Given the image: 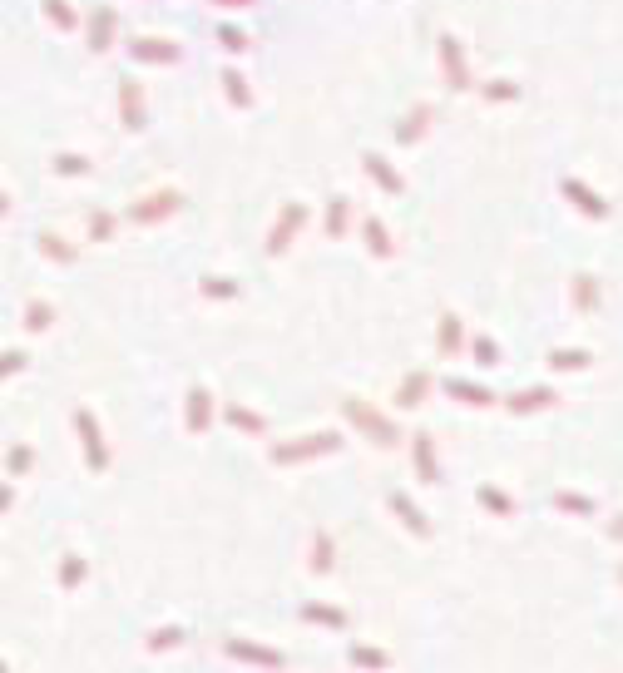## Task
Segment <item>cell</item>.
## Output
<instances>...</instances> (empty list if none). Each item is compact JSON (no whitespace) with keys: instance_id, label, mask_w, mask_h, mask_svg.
Listing matches in <instances>:
<instances>
[{"instance_id":"obj_1","label":"cell","mask_w":623,"mask_h":673,"mask_svg":"<svg viewBox=\"0 0 623 673\" xmlns=\"http://www.w3.org/2000/svg\"><path fill=\"white\" fill-rule=\"evenodd\" d=\"M342 416L352 421V426L362 431V441H372V446H382V450L401 446V426H396L386 412H376L366 396H346V402H342Z\"/></svg>"},{"instance_id":"obj_2","label":"cell","mask_w":623,"mask_h":673,"mask_svg":"<svg viewBox=\"0 0 623 673\" xmlns=\"http://www.w3.org/2000/svg\"><path fill=\"white\" fill-rule=\"evenodd\" d=\"M336 446H342V431H312V436H292V441H278V446H272V466H302V460L332 456Z\"/></svg>"},{"instance_id":"obj_3","label":"cell","mask_w":623,"mask_h":673,"mask_svg":"<svg viewBox=\"0 0 623 673\" xmlns=\"http://www.w3.org/2000/svg\"><path fill=\"white\" fill-rule=\"evenodd\" d=\"M75 436H80V450H84L90 476H104V470H109V441H104L99 416H94L90 406H80V412H75Z\"/></svg>"},{"instance_id":"obj_4","label":"cell","mask_w":623,"mask_h":673,"mask_svg":"<svg viewBox=\"0 0 623 673\" xmlns=\"http://www.w3.org/2000/svg\"><path fill=\"white\" fill-rule=\"evenodd\" d=\"M307 228V204H297V198H288V204L278 208V218H272V228H268V258H282L292 243H297V233Z\"/></svg>"},{"instance_id":"obj_5","label":"cell","mask_w":623,"mask_h":673,"mask_svg":"<svg viewBox=\"0 0 623 673\" xmlns=\"http://www.w3.org/2000/svg\"><path fill=\"white\" fill-rule=\"evenodd\" d=\"M436 55H440V80H446L450 94H466L475 90V75H470V60H466V45L456 35H440L436 40Z\"/></svg>"},{"instance_id":"obj_6","label":"cell","mask_w":623,"mask_h":673,"mask_svg":"<svg viewBox=\"0 0 623 673\" xmlns=\"http://www.w3.org/2000/svg\"><path fill=\"white\" fill-rule=\"evenodd\" d=\"M178 208H184V194H178V188H154V194H144V198H134V204H129V218L149 228V223L174 218Z\"/></svg>"},{"instance_id":"obj_7","label":"cell","mask_w":623,"mask_h":673,"mask_svg":"<svg viewBox=\"0 0 623 673\" xmlns=\"http://www.w3.org/2000/svg\"><path fill=\"white\" fill-rule=\"evenodd\" d=\"M114 40H119V10H114V5H94L90 25H84V45H90L94 55H109Z\"/></svg>"},{"instance_id":"obj_8","label":"cell","mask_w":623,"mask_h":673,"mask_svg":"<svg viewBox=\"0 0 623 673\" xmlns=\"http://www.w3.org/2000/svg\"><path fill=\"white\" fill-rule=\"evenodd\" d=\"M223 654H228V659H238V664H258V668H282V664H288L278 649L252 644V639H242V634H228V639H223Z\"/></svg>"},{"instance_id":"obj_9","label":"cell","mask_w":623,"mask_h":673,"mask_svg":"<svg viewBox=\"0 0 623 673\" xmlns=\"http://www.w3.org/2000/svg\"><path fill=\"white\" fill-rule=\"evenodd\" d=\"M129 60H139V65H178L184 50L164 35H139V40H129Z\"/></svg>"},{"instance_id":"obj_10","label":"cell","mask_w":623,"mask_h":673,"mask_svg":"<svg viewBox=\"0 0 623 673\" xmlns=\"http://www.w3.org/2000/svg\"><path fill=\"white\" fill-rule=\"evenodd\" d=\"M119 119H124V129H129V134H139L144 124H149V109H144V84L134 80V75L119 80Z\"/></svg>"},{"instance_id":"obj_11","label":"cell","mask_w":623,"mask_h":673,"mask_svg":"<svg viewBox=\"0 0 623 673\" xmlns=\"http://www.w3.org/2000/svg\"><path fill=\"white\" fill-rule=\"evenodd\" d=\"M213 412H218L213 392H208V386H188V402H184V426H188V436H203V431L213 426Z\"/></svg>"},{"instance_id":"obj_12","label":"cell","mask_w":623,"mask_h":673,"mask_svg":"<svg viewBox=\"0 0 623 673\" xmlns=\"http://www.w3.org/2000/svg\"><path fill=\"white\" fill-rule=\"evenodd\" d=\"M559 194H564V198H569V204H574L584 218H599V223H604V218L614 213V208H609V204H604V198H599L589 184H579V178H559Z\"/></svg>"},{"instance_id":"obj_13","label":"cell","mask_w":623,"mask_h":673,"mask_svg":"<svg viewBox=\"0 0 623 673\" xmlns=\"http://www.w3.org/2000/svg\"><path fill=\"white\" fill-rule=\"evenodd\" d=\"M411 460H416V476L426 486H440V456H436V436L430 431H416L411 436Z\"/></svg>"},{"instance_id":"obj_14","label":"cell","mask_w":623,"mask_h":673,"mask_svg":"<svg viewBox=\"0 0 623 673\" xmlns=\"http://www.w3.org/2000/svg\"><path fill=\"white\" fill-rule=\"evenodd\" d=\"M440 392H446L450 402H460V406H475V412H485V406H495V402H500V396H495L490 386L466 382V376H446V382H440Z\"/></svg>"},{"instance_id":"obj_15","label":"cell","mask_w":623,"mask_h":673,"mask_svg":"<svg viewBox=\"0 0 623 673\" xmlns=\"http://www.w3.org/2000/svg\"><path fill=\"white\" fill-rule=\"evenodd\" d=\"M386 505H391V510L401 515V525H406V530L416 535V540H430V535H436V525L426 520V510H420V505L411 500L406 490H391V496H386Z\"/></svg>"},{"instance_id":"obj_16","label":"cell","mask_w":623,"mask_h":673,"mask_svg":"<svg viewBox=\"0 0 623 673\" xmlns=\"http://www.w3.org/2000/svg\"><path fill=\"white\" fill-rule=\"evenodd\" d=\"M430 124H436V109H430V104H411V109H406V119L396 124V144L416 149V144L430 134Z\"/></svg>"},{"instance_id":"obj_17","label":"cell","mask_w":623,"mask_h":673,"mask_svg":"<svg viewBox=\"0 0 623 673\" xmlns=\"http://www.w3.org/2000/svg\"><path fill=\"white\" fill-rule=\"evenodd\" d=\"M549 406H559L554 386H524V392L505 396V412H514V416H534V412H549Z\"/></svg>"},{"instance_id":"obj_18","label":"cell","mask_w":623,"mask_h":673,"mask_svg":"<svg viewBox=\"0 0 623 673\" xmlns=\"http://www.w3.org/2000/svg\"><path fill=\"white\" fill-rule=\"evenodd\" d=\"M430 386H436V376H430L426 366L406 372V376H401V386H396V406H401V412H416V406L430 396Z\"/></svg>"},{"instance_id":"obj_19","label":"cell","mask_w":623,"mask_h":673,"mask_svg":"<svg viewBox=\"0 0 623 673\" xmlns=\"http://www.w3.org/2000/svg\"><path fill=\"white\" fill-rule=\"evenodd\" d=\"M436 352L440 356H460V352H466V322H460V312H440V322H436Z\"/></svg>"},{"instance_id":"obj_20","label":"cell","mask_w":623,"mask_h":673,"mask_svg":"<svg viewBox=\"0 0 623 673\" xmlns=\"http://www.w3.org/2000/svg\"><path fill=\"white\" fill-rule=\"evenodd\" d=\"M362 168L372 174V184H376V188H386L391 198H401V194H406V178H401L396 168H391L376 149H366V154H362Z\"/></svg>"},{"instance_id":"obj_21","label":"cell","mask_w":623,"mask_h":673,"mask_svg":"<svg viewBox=\"0 0 623 673\" xmlns=\"http://www.w3.org/2000/svg\"><path fill=\"white\" fill-rule=\"evenodd\" d=\"M346 228H352V198H346V194H332V198H326V223H322V233L336 243V238H346Z\"/></svg>"},{"instance_id":"obj_22","label":"cell","mask_w":623,"mask_h":673,"mask_svg":"<svg viewBox=\"0 0 623 673\" xmlns=\"http://www.w3.org/2000/svg\"><path fill=\"white\" fill-rule=\"evenodd\" d=\"M35 243H40V258H50L55 268H70V262H80V248H75V243H65L60 233H50V228L35 238Z\"/></svg>"},{"instance_id":"obj_23","label":"cell","mask_w":623,"mask_h":673,"mask_svg":"<svg viewBox=\"0 0 623 673\" xmlns=\"http://www.w3.org/2000/svg\"><path fill=\"white\" fill-rule=\"evenodd\" d=\"M312 574H332L336 570V540H332V530H312Z\"/></svg>"},{"instance_id":"obj_24","label":"cell","mask_w":623,"mask_h":673,"mask_svg":"<svg viewBox=\"0 0 623 673\" xmlns=\"http://www.w3.org/2000/svg\"><path fill=\"white\" fill-rule=\"evenodd\" d=\"M223 421H228V426H238V431H248V436H268V416H258L252 406H242V402H228Z\"/></svg>"},{"instance_id":"obj_25","label":"cell","mask_w":623,"mask_h":673,"mask_svg":"<svg viewBox=\"0 0 623 673\" xmlns=\"http://www.w3.org/2000/svg\"><path fill=\"white\" fill-rule=\"evenodd\" d=\"M475 500H480V510H485V515H495V520H510V515H514V496H505V490H500V486H490V480L475 490Z\"/></svg>"},{"instance_id":"obj_26","label":"cell","mask_w":623,"mask_h":673,"mask_svg":"<svg viewBox=\"0 0 623 673\" xmlns=\"http://www.w3.org/2000/svg\"><path fill=\"white\" fill-rule=\"evenodd\" d=\"M198 292H203L208 302H233L242 288L233 278H223V272H203V278H198Z\"/></svg>"},{"instance_id":"obj_27","label":"cell","mask_w":623,"mask_h":673,"mask_svg":"<svg viewBox=\"0 0 623 673\" xmlns=\"http://www.w3.org/2000/svg\"><path fill=\"white\" fill-rule=\"evenodd\" d=\"M40 10H45V20L60 30V35H70V30L80 25V10L70 5V0H40Z\"/></svg>"},{"instance_id":"obj_28","label":"cell","mask_w":623,"mask_h":673,"mask_svg":"<svg viewBox=\"0 0 623 673\" xmlns=\"http://www.w3.org/2000/svg\"><path fill=\"white\" fill-rule=\"evenodd\" d=\"M302 619H307V624H322V629H346V609H336V604H302L297 609Z\"/></svg>"},{"instance_id":"obj_29","label":"cell","mask_w":623,"mask_h":673,"mask_svg":"<svg viewBox=\"0 0 623 673\" xmlns=\"http://www.w3.org/2000/svg\"><path fill=\"white\" fill-rule=\"evenodd\" d=\"M362 238H366V252H372V258H391V252H396V243H391V233H386L382 218H366Z\"/></svg>"},{"instance_id":"obj_30","label":"cell","mask_w":623,"mask_h":673,"mask_svg":"<svg viewBox=\"0 0 623 673\" xmlns=\"http://www.w3.org/2000/svg\"><path fill=\"white\" fill-rule=\"evenodd\" d=\"M30 470H35V446L15 441V446L5 450V476H10V480H20V476H30Z\"/></svg>"},{"instance_id":"obj_31","label":"cell","mask_w":623,"mask_h":673,"mask_svg":"<svg viewBox=\"0 0 623 673\" xmlns=\"http://www.w3.org/2000/svg\"><path fill=\"white\" fill-rule=\"evenodd\" d=\"M569 302H574L579 312H594V308H599V278L579 272V278H574V288H569Z\"/></svg>"},{"instance_id":"obj_32","label":"cell","mask_w":623,"mask_h":673,"mask_svg":"<svg viewBox=\"0 0 623 673\" xmlns=\"http://www.w3.org/2000/svg\"><path fill=\"white\" fill-rule=\"evenodd\" d=\"M589 362H594V356L579 352V346H554V352H549V366H554V372H589Z\"/></svg>"},{"instance_id":"obj_33","label":"cell","mask_w":623,"mask_h":673,"mask_svg":"<svg viewBox=\"0 0 623 673\" xmlns=\"http://www.w3.org/2000/svg\"><path fill=\"white\" fill-rule=\"evenodd\" d=\"M470 356H475V366H505V356H500V342L495 336H470Z\"/></svg>"},{"instance_id":"obj_34","label":"cell","mask_w":623,"mask_h":673,"mask_svg":"<svg viewBox=\"0 0 623 673\" xmlns=\"http://www.w3.org/2000/svg\"><path fill=\"white\" fill-rule=\"evenodd\" d=\"M25 327H30V332H50V327H55V308H50L45 298H30V308H25Z\"/></svg>"},{"instance_id":"obj_35","label":"cell","mask_w":623,"mask_h":673,"mask_svg":"<svg viewBox=\"0 0 623 673\" xmlns=\"http://www.w3.org/2000/svg\"><path fill=\"white\" fill-rule=\"evenodd\" d=\"M223 94H228L233 109H252V90H248V80H242L238 70H228V75H223Z\"/></svg>"},{"instance_id":"obj_36","label":"cell","mask_w":623,"mask_h":673,"mask_svg":"<svg viewBox=\"0 0 623 673\" xmlns=\"http://www.w3.org/2000/svg\"><path fill=\"white\" fill-rule=\"evenodd\" d=\"M184 639H188V634H184L178 624H164V629H154V634L144 639V644H149V654H168V649H178Z\"/></svg>"},{"instance_id":"obj_37","label":"cell","mask_w":623,"mask_h":673,"mask_svg":"<svg viewBox=\"0 0 623 673\" xmlns=\"http://www.w3.org/2000/svg\"><path fill=\"white\" fill-rule=\"evenodd\" d=\"M346 664H356V668H386V664H391V654H386V649H372V644H352Z\"/></svg>"},{"instance_id":"obj_38","label":"cell","mask_w":623,"mask_h":673,"mask_svg":"<svg viewBox=\"0 0 623 673\" xmlns=\"http://www.w3.org/2000/svg\"><path fill=\"white\" fill-rule=\"evenodd\" d=\"M554 505H559L564 515H584V520L599 510V505H594V496H579V490H559V496H554Z\"/></svg>"},{"instance_id":"obj_39","label":"cell","mask_w":623,"mask_h":673,"mask_svg":"<svg viewBox=\"0 0 623 673\" xmlns=\"http://www.w3.org/2000/svg\"><path fill=\"white\" fill-rule=\"evenodd\" d=\"M114 233H119V218L104 213V208H94L90 213V243H109Z\"/></svg>"},{"instance_id":"obj_40","label":"cell","mask_w":623,"mask_h":673,"mask_svg":"<svg viewBox=\"0 0 623 673\" xmlns=\"http://www.w3.org/2000/svg\"><path fill=\"white\" fill-rule=\"evenodd\" d=\"M84 574H90L84 555H65V560H60V584H65V589H80V584H84Z\"/></svg>"},{"instance_id":"obj_41","label":"cell","mask_w":623,"mask_h":673,"mask_svg":"<svg viewBox=\"0 0 623 673\" xmlns=\"http://www.w3.org/2000/svg\"><path fill=\"white\" fill-rule=\"evenodd\" d=\"M50 168H55V174H65V178H84L94 164L84 159V154H55V159H50Z\"/></svg>"},{"instance_id":"obj_42","label":"cell","mask_w":623,"mask_h":673,"mask_svg":"<svg viewBox=\"0 0 623 673\" xmlns=\"http://www.w3.org/2000/svg\"><path fill=\"white\" fill-rule=\"evenodd\" d=\"M218 45H223L228 55H248L252 35H248V30H238V25H223V30H218Z\"/></svg>"},{"instance_id":"obj_43","label":"cell","mask_w":623,"mask_h":673,"mask_svg":"<svg viewBox=\"0 0 623 673\" xmlns=\"http://www.w3.org/2000/svg\"><path fill=\"white\" fill-rule=\"evenodd\" d=\"M480 94L490 104H510V100H520V84L514 80H490V84H480Z\"/></svg>"},{"instance_id":"obj_44","label":"cell","mask_w":623,"mask_h":673,"mask_svg":"<svg viewBox=\"0 0 623 673\" xmlns=\"http://www.w3.org/2000/svg\"><path fill=\"white\" fill-rule=\"evenodd\" d=\"M25 362H30L25 352H0V382H5V376H20V372H25Z\"/></svg>"},{"instance_id":"obj_45","label":"cell","mask_w":623,"mask_h":673,"mask_svg":"<svg viewBox=\"0 0 623 673\" xmlns=\"http://www.w3.org/2000/svg\"><path fill=\"white\" fill-rule=\"evenodd\" d=\"M10 505H15V486H10V480H0V515H5Z\"/></svg>"},{"instance_id":"obj_46","label":"cell","mask_w":623,"mask_h":673,"mask_svg":"<svg viewBox=\"0 0 623 673\" xmlns=\"http://www.w3.org/2000/svg\"><path fill=\"white\" fill-rule=\"evenodd\" d=\"M208 5H218V10H248V5H258V0H208Z\"/></svg>"},{"instance_id":"obj_47","label":"cell","mask_w":623,"mask_h":673,"mask_svg":"<svg viewBox=\"0 0 623 673\" xmlns=\"http://www.w3.org/2000/svg\"><path fill=\"white\" fill-rule=\"evenodd\" d=\"M609 540H623V515H618L614 525H609Z\"/></svg>"},{"instance_id":"obj_48","label":"cell","mask_w":623,"mask_h":673,"mask_svg":"<svg viewBox=\"0 0 623 673\" xmlns=\"http://www.w3.org/2000/svg\"><path fill=\"white\" fill-rule=\"evenodd\" d=\"M5 213H10V198H5V194H0V218H5Z\"/></svg>"},{"instance_id":"obj_49","label":"cell","mask_w":623,"mask_h":673,"mask_svg":"<svg viewBox=\"0 0 623 673\" xmlns=\"http://www.w3.org/2000/svg\"><path fill=\"white\" fill-rule=\"evenodd\" d=\"M618 584H623V564H618Z\"/></svg>"}]
</instances>
